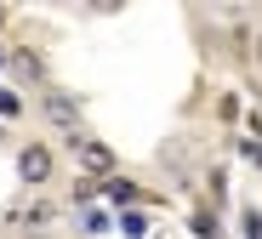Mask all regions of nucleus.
I'll use <instances>...</instances> for the list:
<instances>
[{"mask_svg":"<svg viewBox=\"0 0 262 239\" xmlns=\"http://www.w3.org/2000/svg\"><path fill=\"white\" fill-rule=\"evenodd\" d=\"M239 228H245V239H262V211L245 205V211H239Z\"/></svg>","mask_w":262,"mask_h":239,"instance_id":"0eeeda50","label":"nucleus"},{"mask_svg":"<svg viewBox=\"0 0 262 239\" xmlns=\"http://www.w3.org/2000/svg\"><path fill=\"white\" fill-rule=\"evenodd\" d=\"M40 108H46V120L63 131V137H80V103L69 97V91H57V85H46V97H40Z\"/></svg>","mask_w":262,"mask_h":239,"instance_id":"f03ea898","label":"nucleus"},{"mask_svg":"<svg viewBox=\"0 0 262 239\" xmlns=\"http://www.w3.org/2000/svg\"><path fill=\"white\" fill-rule=\"evenodd\" d=\"M143 228H148V222H143L137 211H120V233H125V239H143Z\"/></svg>","mask_w":262,"mask_h":239,"instance_id":"6e6552de","label":"nucleus"},{"mask_svg":"<svg viewBox=\"0 0 262 239\" xmlns=\"http://www.w3.org/2000/svg\"><path fill=\"white\" fill-rule=\"evenodd\" d=\"M17 114H23V97L12 85H0V120H17Z\"/></svg>","mask_w":262,"mask_h":239,"instance_id":"423d86ee","label":"nucleus"},{"mask_svg":"<svg viewBox=\"0 0 262 239\" xmlns=\"http://www.w3.org/2000/svg\"><path fill=\"white\" fill-rule=\"evenodd\" d=\"M17 177L29 188H46L52 182V148H46V142H23V148H17Z\"/></svg>","mask_w":262,"mask_h":239,"instance_id":"7ed1b4c3","label":"nucleus"},{"mask_svg":"<svg viewBox=\"0 0 262 239\" xmlns=\"http://www.w3.org/2000/svg\"><path fill=\"white\" fill-rule=\"evenodd\" d=\"M251 52H256V69H262V29H256V40H251Z\"/></svg>","mask_w":262,"mask_h":239,"instance_id":"9d476101","label":"nucleus"},{"mask_svg":"<svg viewBox=\"0 0 262 239\" xmlns=\"http://www.w3.org/2000/svg\"><path fill=\"white\" fill-rule=\"evenodd\" d=\"M0 23H6V6H0Z\"/></svg>","mask_w":262,"mask_h":239,"instance_id":"9b49d317","label":"nucleus"},{"mask_svg":"<svg viewBox=\"0 0 262 239\" xmlns=\"http://www.w3.org/2000/svg\"><path fill=\"white\" fill-rule=\"evenodd\" d=\"M239 154H245V160H251V165H262V131H251V137H245V142H239Z\"/></svg>","mask_w":262,"mask_h":239,"instance_id":"1a4fd4ad","label":"nucleus"},{"mask_svg":"<svg viewBox=\"0 0 262 239\" xmlns=\"http://www.w3.org/2000/svg\"><path fill=\"white\" fill-rule=\"evenodd\" d=\"M12 69H17L23 80H40V74H46V69H40V57H34V52H17V57H12Z\"/></svg>","mask_w":262,"mask_h":239,"instance_id":"39448f33","label":"nucleus"},{"mask_svg":"<svg viewBox=\"0 0 262 239\" xmlns=\"http://www.w3.org/2000/svg\"><path fill=\"white\" fill-rule=\"evenodd\" d=\"M69 154H74V165H80L85 177H97V182H108V177H114V148H108V142H97L92 131L69 137Z\"/></svg>","mask_w":262,"mask_h":239,"instance_id":"f257e3e1","label":"nucleus"},{"mask_svg":"<svg viewBox=\"0 0 262 239\" xmlns=\"http://www.w3.org/2000/svg\"><path fill=\"white\" fill-rule=\"evenodd\" d=\"M97 194H103V200H108L114 211H131V205L143 200V188L131 182V177H108V182H97Z\"/></svg>","mask_w":262,"mask_h":239,"instance_id":"20e7f679","label":"nucleus"}]
</instances>
